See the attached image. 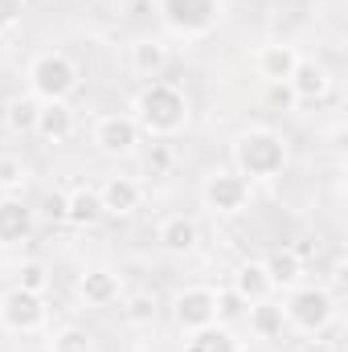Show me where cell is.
<instances>
[{
  "mask_svg": "<svg viewBox=\"0 0 348 352\" xmlns=\"http://www.w3.org/2000/svg\"><path fill=\"white\" fill-rule=\"evenodd\" d=\"M140 127V135H152V140H173L188 127L193 119V102L188 94L176 87V82H144V90L131 98V111H127Z\"/></svg>",
  "mask_w": 348,
  "mask_h": 352,
  "instance_id": "cell-1",
  "label": "cell"
},
{
  "mask_svg": "<svg viewBox=\"0 0 348 352\" xmlns=\"http://www.w3.org/2000/svg\"><path fill=\"white\" fill-rule=\"evenodd\" d=\"M230 156H234V173L259 184V180H279L287 173L291 148H287L283 131H274V127H246L234 135Z\"/></svg>",
  "mask_w": 348,
  "mask_h": 352,
  "instance_id": "cell-2",
  "label": "cell"
},
{
  "mask_svg": "<svg viewBox=\"0 0 348 352\" xmlns=\"http://www.w3.org/2000/svg\"><path fill=\"white\" fill-rule=\"evenodd\" d=\"M83 87V66L66 50H41L25 66V90L37 102H66Z\"/></svg>",
  "mask_w": 348,
  "mask_h": 352,
  "instance_id": "cell-3",
  "label": "cell"
},
{
  "mask_svg": "<svg viewBox=\"0 0 348 352\" xmlns=\"http://www.w3.org/2000/svg\"><path fill=\"white\" fill-rule=\"evenodd\" d=\"M283 316L287 328H295L299 336H324L336 320V295L320 283H299L295 291H287Z\"/></svg>",
  "mask_w": 348,
  "mask_h": 352,
  "instance_id": "cell-4",
  "label": "cell"
},
{
  "mask_svg": "<svg viewBox=\"0 0 348 352\" xmlns=\"http://www.w3.org/2000/svg\"><path fill=\"white\" fill-rule=\"evenodd\" d=\"M156 12L173 37H209L221 21V0H156Z\"/></svg>",
  "mask_w": 348,
  "mask_h": 352,
  "instance_id": "cell-5",
  "label": "cell"
},
{
  "mask_svg": "<svg viewBox=\"0 0 348 352\" xmlns=\"http://www.w3.org/2000/svg\"><path fill=\"white\" fill-rule=\"evenodd\" d=\"M250 201H254V184L234 168H213L201 180V205L213 217H242L250 209Z\"/></svg>",
  "mask_w": 348,
  "mask_h": 352,
  "instance_id": "cell-6",
  "label": "cell"
},
{
  "mask_svg": "<svg viewBox=\"0 0 348 352\" xmlns=\"http://www.w3.org/2000/svg\"><path fill=\"white\" fill-rule=\"evenodd\" d=\"M50 324V307H45V295H33L25 287H8L0 291V328L12 332V336H37L45 332Z\"/></svg>",
  "mask_w": 348,
  "mask_h": 352,
  "instance_id": "cell-7",
  "label": "cell"
},
{
  "mask_svg": "<svg viewBox=\"0 0 348 352\" xmlns=\"http://www.w3.org/2000/svg\"><path fill=\"white\" fill-rule=\"evenodd\" d=\"M140 127H135V119L127 115V111H111V115H98L94 119V127H90V144H94V152L98 156H107V160H127V156H135L140 152Z\"/></svg>",
  "mask_w": 348,
  "mask_h": 352,
  "instance_id": "cell-8",
  "label": "cell"
},
{
  "mask_svg": "<svg viewBox=\"0 0 348 352\" xmlns=\"http://www.w3.org/2000/svg\"><path fill=\"white\" fill-rule=\"evenodd\" d=\"M173 324L184 336H193V332L217 324V287H205V283L180 287L173 295Z\"/></svg>",
  "mask_w": 348,
  "mask_h": 352,
  "instance_id": "cell-9",
  "label": "cell"
},
{
  "mask_svg": "<svg viewBox=\"0 0 348 352\" xmlns=\"http://www.w3.org/2000/svg\"><path fill=\"white\" fill-rule=\"evenodd\" d=\"M98 201H102V213L107 217H131L144 209V180L140 176H107L98 184Z\"/></svg>",
  "mask_w": 348,
  "mask_h": 352,
  "instance_id": "cell-10",
  "label": "cell"
},
{
  "mask_svg": "<svg viewBox=\"0 0 348 352\" xmlns=\"http://www.w3.org/2000/svg\"><path fill=\"white\" fill-rule=\"evenodd\" d=\"M283 87L291 90L295 102H320V98H328V90H332V70H328L324 62H316V58H299L295 70H291V78H287Z\"/></svg>",
  "mask_w": 348,
  "mask_h": 352,
  "instance_id": "cell-11",
  "label": "cell"
},
{
  "mask_svg": "<svg viewBox=\"0 0 348 352\" xmlns=\"http://www.w3.org/2000/svg\"><path fill=\"white\" fill-rule=\"evenodd\" d=\"M156 246H160L164 254H173V258L193 254V250L201 246V226H197V217H188V213H168V217H160V226H156Z\"/></svg>",
  "mask_w": 348,
  "mask_h": 352,
  "instance_id": "cell-12",
  "label": "cell"
},
{
  "mask_svg": "<svg viewBox=\"0 0 348 352\" xmlns=\"http://www.w3.org/2000/svg\"><path fill=\"white\" fill-rule=\"evenodd\" d=\"M168 62H173V50H168L164 37H135L131 50H127V66H131V74L144 78V82L164 78Z\"/></svg>",
  "mask_w": 348,
  "mask_h": 352,
  "instance_id": "cell-13",
  "label": "cell"
},
{
  "mask_svg": "<svg viewBox=\"0 0 348 352\" xmlns=\"http://www.w3.org/2000/svg\"><path fill=\"white\" fill-rule=\"evenodd\" d=\"M78 299L87 307H111L123 299V274L111 266H90L78 274Z\"/></svg>",
  "mask_w": 348,
  "mask_h": 352,
  "instance_id": "cell-14",
  "label": "cell"
},
{
  "mask_svg": "<svg viewBox=\"0 0 348 352\" xmlns=\"http://www.w3.org/2000/svg\"><path fill=\"white\" fill-rule=\"evenodd\" d=\"M33 230H37V213L21 197H0V250L29 242Z\"/></svg>",
  "mask_w": 348,
  "mask_h": 352,
  "instance_id": "cell-15",
  "label": "cell"
},
{
  "mask_svg": "<svg viewBox=\"0 0 348 352\" xmlns=\"http://www.w3.org/2000/svg\"><path fill=\"white\" fill-rule=\"evenodd\" d=\"M303 54L295 50V45H287V41H266V45H259L254 50V74L259 78H266L270 87H279V82H287L291 78V70H295V62H299Z\"/></svg>",
  "mask_w": 348,
  "mask_h": 352,
  "instance_id": "cell-16",
  "label": "cell"
},
{
  "mask_svg": "<svg viewBox=\"0 0 348 352\" xmlns=\"http://www.w3.org/2000/svg\"><path fill=\"white\" fill-rule=\"evenodd\" d=\"M74 131H78V119H74L70 102H41L37 127H33V135L41 144H66V140H74Z\"/></svg>",
  "mask_w": 348,
  "mask_h": 352,
  "instance_id": "cell-17",
  "label": "cell"
},
{
  "mask_svg": "<svg viewBox=\"0 0 348 352\" xmlns=\"http://www.w3.org/2000/svg\"><path fill=\"white\" fill-rule=\"evenodd\" d=\"M230 291H238L246 303H259V299H270L274 295V283L266 274V263L262 258H246V263L234 266L230 274Z\"/></svg>",
  "mask_w": 348,
  "mask_h": 352,
  "instance_id": "cell-18",
  "label": "cell"
},
{
  "mask_svg": "<svg viewBox=\"0 0 348 352\" xmlns=\"http://www.w3.org/2000/svg\"><path fill=\"white\" fill-rule=\"evenodd\" d=\"M246 324H250V336L254 340H279L287 332V316H283V303L270 295L246 307Z\"/></svg>",
  "mask_w": 348,
  "mask_h": 352,
  "instance_id": "cell-19",
  "label": "cell"
},
{
  "mask_svg": "<svg viewBox=\"0 0 348 352\" xmlns=\"http://www.w3.org/2000/svg\"><path fill=\"white\" fill-rule=\"evenodd\" d=\"M262 263H266V274H270L274 291H295V287L303 283V274H307L303 254H299V250H291V246L274 250V254H270V258H262Z\"/></svg>",
  "mask_w": 348,
  "mask_h": 352,
  "instance_id": "cell-20",
  "label": "cell"
},
{
  "mask_svg": "<svg viewBox=\"0 0 348 352\" xmlns=\"http://www.w3.org/2000/svg\"><path fill=\"white\" fill-rule=\"evenodd\" d=\"M107 213H102V201H98V188L94 184H83V188H74L70 197H66V217L62 221H70V226H78V230H90V226H98Z\"/></svg>",
  "mask_w": 348,
  "mask_h": 352,
  "instance_id": "cell-21",
  "label": "cell"
},
{
  "mask_svg": "<svg viewBox=\"0 0 348 352\" xmlns=\"http://www.w3.org/2000/svg\"><path fill=\"white\" fill-rule=\"evenodd\" d=\"M37 111H41V102H37L29 90H21V94H12V98L4 102L0 119H4V127H8L12 135H33V127H37Z\"/></svg>",
  "mask_w": 348,
  "mask_h": 352,
  "instance_id": "cell-22",
  "label": "cell"
},
{
  "mask_svg": "<svg viewBox=\"0 0 348 352\" xmlns=\"http://www.w3.org/2000/svg\"><path fill=\"white\" fill-rule=\"evenodd\" d=\"M184 352H242V340L230 324H209L193 336H184Z\"/></svg>",
  "mask_w": 348,
  "mask_h": 352,
  "instance_id": "cell-23",
  "label": "cell"
},
{
  "mask_svg": "<svg viewBox=\"0 0 348 352\" xmlns=\"http://www.w3.org/2000/svg\"><path fill=\"white\" fill-rule=\"evenodd\" d=\"M156 316H160V299H156V291H131V295L123 299V320H127L131 328H152Z\"/></svg>",
  "mask_w": 348,
  "mask_h": 352,
  "instance_id": "cell-24",
  "label": "cell"
},
{
  "mask_svg": "<svg viewBox=\"0 0 348 352\" xmlns=\"http://www.w3.org/2000/svg\"><path fill=\"white\" fill-rule=\"evenodd\" d=\"M50 352H94V336L78 324H66L50 336Z\"/></svg>",
  "mask_w": 348,
  "mask_h": 352,
  "instance_id": "cell-25",
  "label": "cell"
},
{
  "mask_svg": "<svg viewBox=\"0 0 348 352\" xmlns=\"http://www.w3.org/2000/svg\"><path fill=\"white\" fill-rule=\"evenodd\" d=\"M17 287H25V291H33V295H45V291H50V266L41 263V258L21 263L17 266Z\"/></svg>",
  "mask_w": 348,
  "mask_h": 352,
  "instance_id": "cell-26",
  "label": "cell"
},
{
  "mask_svg": "<svg viewBox=\"0 0 348 352\" xmlns=\"http://www.w3.org/2000/svg\"><path fill=\"white\" fill-rule=\"evenodd\" d=\"M25 180H29V164L21 156H0V192L4 197H12L17 188H25Z\"/></svg>",
  "mask_w": 348,
  "mask_h": 352,
  "instance_id": "cell-27",
  "label": "cell"
},
{
  "mask_svg": "<svg viewBox=\"0 0 348 352\" xmlns=\"http://www.w3.org/2000/svg\"><path fill=\"white\" fill-rule=\"evenodd\" d=\"M246 299L238 295V291H230V287H221L217 291V324H238V320H246Z\"/></svg>",
  "mask_w": 348,
  "mask_h": 352,
  "instance_id": "cell-28",
  "label": "cell"
},
{
  "mask_svg": "<svg viewBox=\"0 0 348 352\" xmlns=\"http://www.w3.org/2000/svg\"><path fill=\"white\" fill-rule=\"evenodd\" d=\"M25 16V0H0V33H12Z\"/></svg>",
  "mask_w": 348,
  "mask_h": 352,
  "instance_id": "cell-29",
  "label": "cell"
},
{
  "mask_svg": "<svg viewBox=\"0 0 348 352\" xmlns=\"http://www.w3.org/2000/svg\"><path fill=\"white\" fill-rule=\"evenodd\" d=\"M54 4H62V0H54Z\"/></svg>",
  "mask_w": 348,
  "mask_h": 352,
  "instance_id": "cell-30",
  "label": "cell"
}]
</instances>
